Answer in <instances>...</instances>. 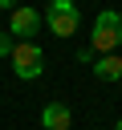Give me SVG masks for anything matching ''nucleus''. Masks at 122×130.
Here are the masks:
<instances>
[{
	"label": "nucleus",
	"mask_w": 122,
	"mask_h": 130,
	"mask_svg": "<svg viewBox=\"0 0 122 130\" xmlns=\"http://www.w3.org/2000/svg\"><path fill=\"white\" fill-rule=\"evenodd\" d=\"M45 28L61 41H69L77 28H81V8L73 0H49L45 4Z\"/></svg>",
	"instance_id": "f03ea898"
},
{
	"label": "nucleus",
	"mask_w": 122,
	"mask_h": 130,
	"mask_svg": "<svg viewBox=\"0 0 122 130\" xmlns=\"http://www.w3.org/2000/svg\"><path fill=\"white\" fill-rule=\"evenodd\" d=\"M89 49H94L98 57H106V53H118V49H122V12L106 8V12H98V16H94V24H89Z\"/></svg>",
	"instance_id": "f257e3e1"
},
{
	"label": "nucleus",
	"mask_w": 122,
	"mask_h": 130,
	"mask_svg": "<svg viewBox=\"0 0 122 130\" xmlns=\"http://www.w3.org/2000/svg\"><path fill=\"white\" fill-rule=\"evenodd\" d=\"M94 77L98 81H122V57L118 53H106V57H94Z\"/></svg>",
	"instance_id": "423d86ee"
},
{
	"label": "nucleus",
	"mask_w": 122,
	"mask_h": 130,
	"mask_svg": "<svg viewBox=\"0 0 122 130\" xmlns=\"http://www.w3.org/2000/svg\"><path fill=\"white\" fill-rule=\"evenodd\" d=\"M12 73L20 77V81H37L41 73H45V53H41V45L37 41H16V49H12Z\"/></svg>",
	"instance_id": "7ed1b4c3"
},
{
	"label": "nucleus",
	"mask_w": 122,
	"mask_h": 130,
	"mask_svg": "<svg viewBox=\"0 0 122 130\" xmlns=\"http://www.w3.org/2000/svg\"><path fill=\"white\" fill-rule=\"evenodd\" d=\"M41 24H45V12L33 8V4H16V8L8 12V32H12L16 41H33V37L41 32Z\"/></svg>",
	"instance_id": "20e7f679"
},
{
	"label": "nucleus",
	"mask_w": 122,
	"mask_h": 130,
	"mask_svg": "<svg viewBox=\"0 0 122 130\" xmlns=\"http://www.w3.org/2000/svg\"><path fill=\"white\" fill-rule=\"evenodd\" d=\"M0 8H4V12H12V8H16V0H0Z\"/></svg>",
	"instance_id": "6e6552de"
},
{
	"label": "nucleus",
	"mask_w": 122,
	"mask_h": 130,
	"mask_svg": "<svg viewBox=\"0 0 122 130\" xmlns=\"http://www.w3.org/2000/svg\"><path fill=\"white\" fill-rule=\"evenodd\" d=\"M41 126H45V130H69V126H73L69 106H65V102H49V106L41 110Z\"/></svg>",
	"instance_id": "39448f33"
},
{
	"label": "nucleus",
	"mask_w": 122,
	"mask_h": 130,
	"mask_svg": "<svg viewBox=\"0 0 122 130\" xmlns=\"http://www.w3.org/2000/svg\"><path fill=\"white\" fill-rule=\"evenodd\" d=\"M114 130H122V118H118V122H114Z\"/></svg>",
	"instance_id": "1a4fd4ad"
},
{
	"label": "nucleus",
	"mask_w": 122,
	"mask_h": 130,
	"mask_svg": "<svg viewBox=\"0 0 122 130\" xmlns=\"http://www.w3.org/2000/svg\"><path fill=\"white\" fill-rule=\"evenodd\" d=\"M12 49H16V37L4 28V32H0V57H12Z\"/></svg>",
	"instance_id": "0eeeda50"
}]
</instances>
